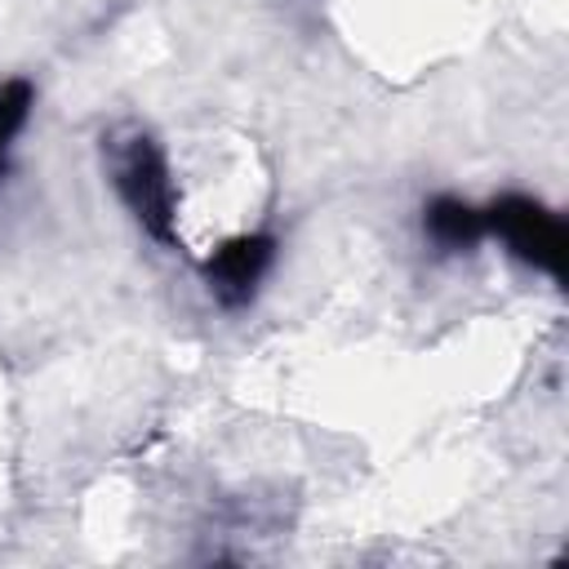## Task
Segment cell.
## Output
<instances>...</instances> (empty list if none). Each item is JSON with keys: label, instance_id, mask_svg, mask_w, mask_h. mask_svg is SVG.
<instances>
[{"label": "cell", "instance_id": "cell-1", "mask_svg": "<svg viewBox=\"0 0 569 569\" xmlns=\"http://www.w3.org/2000/svg\"><path fill=\"white\" fill-rule=\"evenodd\" d=\"M107 156L111 187L138 231L160 249H178V187L164 147L147 129H120L111 133Z\"/></svg>", "mask_w": 569, "mask_h": 569}, {"label": "cell", "instance_id": "cell-2", "mask_svg": "<svg viewBox=\"0 0 569 569\" xmlns=\"http://www.w3.org/2000/svg\"><path fill=\"white\" fill-rule=\"evenodd\" d=\"M485 209V240H498L507 258H516L520 267L547 276V280H565V218L542 204L529 191H502L493 196Z\"/></svg>", "mask_w": 569, "mask_h": 569}, {"label": "cell", "instance_id": "cell-3", "mask_svg": "<svg viewBox=\"0 0 569 569\" xmlns=\"http://www.w3.org/2000/svg\"><path fill=\"white\" fill-rule=\"evenodd\" d=\"M276 258H280V240L271 231H240L200 258V284L222 311H244L258 302Z\"/></svg>", "mask_w": 569, "mask_h": 569}, {"label": "cell", "instance_id": "cell-4", "mask_svg": "<svg viewBox=\"0 0 569 569\" xmlns=\"http://www.w3.org/2000/svg\"><path fill=\"white\" fill-rule=\"evenodd\" d=\"M418 227H422V240L431 253L440 258H458V253H471L485 244V209L453 196V191H436L422 200V213H418Z\"/></svg>", "mask_w": 569, "mask_h": 569}, {"label": "cell", "instance_id": "cell-5", "mask_svg": "<svg viewBox=\"0 0 569 569\" xmlns=\"http://www.w3.org/2000/svg\"><path fill=\"white\" fill-rule=\"evenodd\" d=\"M31 102H36V93H31L27 80H4V84H0V173H4V164H9L13 138L22 133V124H27V116H31Z\"/></svg>", "mask_w": 569, "mask_h": 569}]
</instances>
